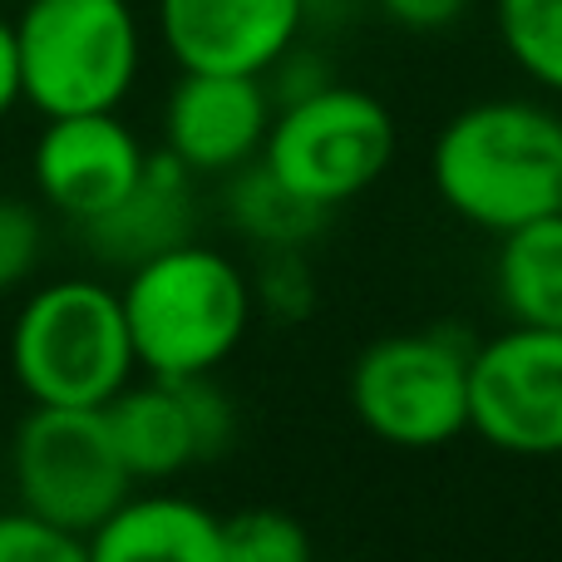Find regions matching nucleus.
<instances>
[{
  "instance_id": "obj_1",
  "label": "nucleus",
  "mask_w": 562,
  "mask_h": 562,
  "mask_svg": "<svg viewBox=\"0 0 562 562\" xmlns=\"http://www.w3.org/2000/svg\"><path fill=\"white\" fill-rule=\"evenodd\" d=\"M439 203L479 233L562 213V114L538 99H479L429 144Z\"/></svg>"
},
{
  "instance_id": "obj_2",
  "label": "nucleus",
  "mask_w": 562,
  "mask_h": 562,
  "mask_svg": "<svg viewBox=\"0 0 562 562\" xmlns=\"http://www.w3.org/2000/svg\"><path fill=\"white\" fill-rule=\"evenodd\" d=\"M119 301L138 370L158 380L213 375L247 340L257 316L252 277L203 243H178L128 267Z\"/></svg>"
},
{
  "instance_id": "obj_3",
  "label": "nucleus",
  "mask_w": 562,
  "mask_h": 562,
  "mask_svg": "<svg viewBox=\"0 0 562 562\" xmlns=\"http://www.w3.org/2000/svg\"><path fill=\"white\" fill-rule=\"evenodd\" d=\"M124 301L94 277H65L25 296L10 326V375L30 405L104 409L134 380Z\"/></svg>"
},
{
  "instance_id": "obj_4",
  "label": "nucleus",
  "mask_w": 562,
  "mask_h": 562,
  "mask_svg": "<svg viewBox=\"0 0 562 562\" xmlns=\"http://www.w3.org/2000/svg\"><path fill=\"white\" fill-rule=\"evenodd\" d=\"M20 89L45 119L119 109L144 65L128 0H20Z\"/></svg>"
},
{
  "instance_id": "obj_5",
  "label": "nucleus",
  "mask_w": 562,
  "mask_h": 562,
  "mask_svg": "<svg viewBox=\"0 0 562 562\" xmlns=\"http://www.w3.org/2000/svg\"><path fill=\"white\" fill-rule=\"evenodd\" d=\"M395 164V119L370 89L316 85L277 104L262 144V168L301 203L336 213L385 178Z\"/></svg>"
},
{
  "instance_id": "obj_6",
  "label": "nucleus",
  "mask_w": 562,
  "mask_h": 562,
  "mask_svg": "<svg viewBox=\"0 0 562 562\" xmlns=\"http://www.w3.org/2000/svg\"><path fill=\"white\" fill-rule=\"evenodd\" d=\"M15 504L49 528L89 538L119 504L134 498V474L114 445L104 409L30 405L10 439Z\"/></svg>"
},
{
  "instance_id": "obj_7",
  "label": "nucleus",
  "mask_w": 562,
  "mask_h": 562,
  "mask_svg": "<svg viewBox=\"0 0 562 562\" xmlns=\"http://www.w3.org/2000/svg\"><path fill=\"white\" fill-rule=\"evenodd\" d=\"M469 356L454 330L380 336L350 366V409L395 449H439L469 429Z\"/></svg>"
},
{
  "instance_id": "obj_8",
  "label": "nucleus",
  "mask_w": 562,
  "mask_h": 562,
  "mask_svg": "<svg viewBox=\"0 0 562 562\" xmlns=\"http://www.w3.org/2000/svg\"><path fill=\"white\" fill-rule=\"evenodd\" d=\"M469 429L498 454H562V330L514 326L469 356Z\"/></svg>"
},
{
  "instance_id": "obj_9",
  "label": "nucleus",
  "mask_w": 562,
  "mask_h": 562,
  "mask_svg": "<svg viewBox=\"0 0 562 562\" xmlns=\"http://www.w3.org/2000/svg\"><path fill=\"white\" fill-rule=\"evenodd\" d=\"M104 419L114 429V445L124 454L134 484H164L183 469L217 459L233 445V400L213 385V375L193 380H158L144 385L128 380L104 405Z\"/></svg>"
},
{
  "instance_id": "obj_10",
  "label": "nucleus",
  "mask_w": 562,
  "mask_h": 562,
  "mask_svg": "<svg viewBox=\"0 0 562 562\" xmlns=\"http://www.w3.org/2000/svg\"><path fill=\"white\" fill-rule=\"evenodd\" d=\"M144 164L148 148L119 119V109L45 119L35 154H30L40 198L79 227L124 203L134 193V183L144 178Z\"/></svg>"
},
{
  "instance_id": "obj_11",
  "label": "nucleus",
  "mask_w": 562,
  "mask_h": 562,
  "mask_svg": "<svg viewBox=\"0 0 562 562\" xmlns=\"http://www.w3.org/2000/svg\"><path fill=\"white\" fill-rule=\"evenodd\" d=\"M277 99L262 75L183 69L164 109V148L193 178H227L257 164Z\"/></svg>"
},
{
  "instance_id": "obj_12",
  "label": "nucleus",
  "mask_w": 562,
  "mask_h": 562,
  "mask_svg": "<svg viewBox=\"0 0 562 562\" xmlns=\"http://www.w3.org/2000/svg\"><path fill=\"white\" fill-rule=\"evenodd\" d=\"M311 0H158V40L178 69L272 75L296 49Z\"/></svg>"
},
{
  "instance_id": "obj_13",
  "label": "nucleus",
  "mask_w": 562,
  "mask_h": 562,
  "mask_svg": "<svg viewBox=\"0 0 562 562\" xmlns=\"http://www.w3.org/2000/svg\"><path fill=\"white\" fill-rule=\"evenodd\" d=\"M193 173L164 148V154H148L144 178L134 183V193L124 203L109 207L94 223H85V243L104 262L138 267L178 243H193Z\"/></svg>"
},
{
  "instance_id": "obj_14",
  "label": "nucleus",
  "mask_w": 562,
  "mask_h": 562,
  "mask_svg": "<svg viewBox=\"0 0 562 562\" xmlns=\"http://www.w3.org/2000/svg\"><path fill=\"white\" fill-rule=\"evenodd\" d=\"M85 548L89 562H223V518L183 494H134Z\"/></svg>"
},
{
  "instance_id": "obj_15",
  "label": "nucleus",
  "mask_w": 562,
  "mask_h": 562,
  "mask_svg": "<svg viewBox=\"0 0 562 562\" xmlns=\"http://www.w3.org/2000/svg\"><path fill=\"white\" fill-rule=\"evenodd\" d=\"M494 291L514 326L562 330V213L498 237Z\"/></svg>"
},
{
  "instance_id": "obj_16",
  "label": "nucleus",
  "mask_w": 562,
  "mask_h": 562,
  "mask_svg": "<svg viewBox=\"0 0 562 562\" xmlns=\"http://www.w3.org/2000/svg\"><path fill=\"white\" fill-rule=\"evenodd\" d=\"M227 178H233V183H227V217H233L237 233L262 243L267 252H301V243H311L330 217V213H321V207L301 203L291 188H281L262 168V158Z\"/></svg>"
},
{
  "instance_id": "obj_17",
  "label": "nucleus",
  "mask_w": 562,
  "mask_h": 562,
  "mask_svg": "<svg viewBox=\"0 0 562 562\" xmlns=\"http://www.w3.org/2000/svg\"><path fill=\"white\" fill-rule=\"evenodd\" d=\"M494 25L508 59L562 99V0H494Z\"/></svg>"
},
{
  "instance_id": "obj_18",
  "label": "nucleus",
  "mask_w": 562,
  "mask_h": 562,
  "mask_svg": "<svg viewBox=\"0 0 562 562\" xmlns=\"http://www.w3.org/2000/svg\"><path fill=\"white\" fill-rule=\"evenodd\" d=\"M223 562H316L301 518L281 508H243L223 518Z\"/></svg>"
},
{
  "instance_id": "obj_19",
  "label": "nucleus",
  "mask_w": 562,
  "mask_h": 562,
  "mask_svg": "<svg viewBox=\"0 0 562 562\" xmlns=\"http://www.w3.org/2000/svg\"><path fill=\"white\" fill-rule=\"evenodd\" d=\"M0 562H89L85 538L30 518L25 508L0 514Z\"/></svg>"
},
{
  "instance_id": "obj_20",
  "label": "nucleus",
  "mask_w": 562,
  "mask_h": 562,
  "mask_svg": "<svg viewBox=\"0 0 562 562\" xmlns=\"http://www.w3.org/2000/svg\"><path fill=\"white\" fill-rule=\"evenodd\" d=\"M40 247H45L40 213L30 203H20V198H0V296L35 272Z\"/></svg>"
},
{
  "instance_id": "obj_21",
  "label": "nucleus",
  "mask_w": 562,
  "mask_h": 562,
  "mask_svg": "<svg viewBox=\"0 0 562 562\" xmlns=\"http://www.w3.org/2000/svg\"><path fill=\"white\" fill-rule=\"evenodd\" d=\"M257 301H267V306L277 311H301L311 296V281H306V267H301L296 252H272V262L262 267V277L252 281Z\"/></svg>"
},
{
  "instance_id": "obj_22",
  "label": "nucleus",
  "mask_w": 562,
  "mask_h": 562,
  "mask_svg": "<svg viewBox=\"0 0 562 562\" xmlns=\"http://www.w3.org/2000/svg\"><path fill=\"white\" fill-rule=\"evenodd\" d=\"M375 5L385 10L400 30H419V35H429V30L454 25V20L469 10V0H375Z\"/></svg>"
},
{
  "instance_id": "obj_23",
  "label": "nucleus",
  "mask_w": 562,
  "mask_h": 562,
  "mask_svg": "<svg viewBox=\"0 0 562 562\" xmlns=\"http://www.w3.org/2000/svg\"><path fill=\"white\" fill-rule=\"evenodd\" d=\"M15 104H25V89H20V49H15V20L0 15V119Z\"/></svg>"
}]
</instances>
